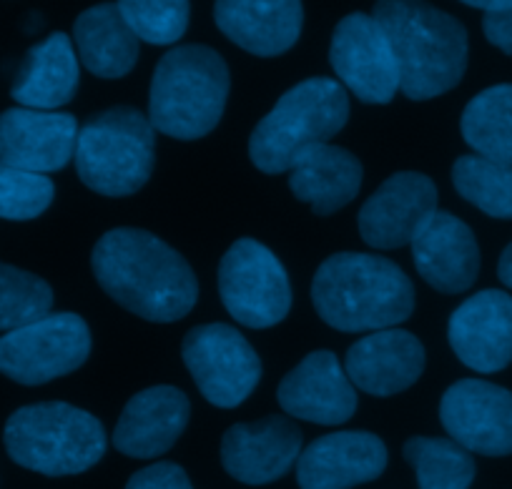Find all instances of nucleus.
I'll return each instance as SVG.
<instances>
[{
	"label": "nucleus",
	"instance_id": "6e6552de",
	"mask_svg": "<svg viewBox=\"0 0 512 489\" xmlns=\"http://www.w3.org/2000/svg\"><path fill=\"white\" fill-rule=\"evenodd\" d=\"M219 296L231 319L251 329L277 326L292 309L287 269L256 239H239L229 246L219 264Z\"/></svg>",
	"mask_w": 512,
	"mask_h": 489
},
{
	"label": "nucleus",
	"instance_id": "6ab92c4d",
	"mask_svg": "<svg viewBox=\"0 0 512 489\" xmlns=\"http://www.w3.org/2000/svg\"><path fill=\"white\" fill-rule=\"evenodd\" d=\"M387 467V447L377 434L334 432L314 439L297 459L302 489H352Z\"/></svg>",
	"mask_w": 512,
	"mask_h": 489
},
{
	"label": "nucleus",
	"instance_id": "9b49d317",
	"mask_svg": "<svg viewBox=\"0 0 512 489\" xmlns=\"http://www.w3.org/2000/svg\"><path fill=\"white\" fill-rule=\"evenodd\" d=\"M329 63L362 103H390L400 91V68L390 38L374 16L352 13L334 28Z\"/></svg>",
	"mask_w": 512,
	"mask_h": 489
},
{
	"label": "nucleus",
	"instance_id": "f03ea898",
	"mask_svg": "<svg viewBox=\"0 0 512 489\" xmlns=\"http://www.w3.org/2000/svg\"><path fill=\"white\" fill-rule=\"evenodd\" d=\"M312 301L322 321L337 332H379L410 319L415 286L390 259L342 251L317 269Z\"/></svg>",
	"mask_w": 512,
	"mask_h": 489
},
{
	"label": "nucleus",
	"instance_id": "cd10ccee",
	"mask_svg": "<svg viewBox=\"0 0 512 489\" xmlns=\"http://www.w3.org/2000/svg\"><path fill=\"white\" fill-rule=\"evenodd\" d=\"M457 194L492 219H512V166L485 156H460L452 166Z\"/></svg>",
	"mask_w": 512,
	"mask_h": 489
},
{
	"label": "nucleus",
	"instance_id": "ddd939ff",
	"mask_svg": "<svg viewBox=\"0 0 512 489\" xmlns=\"http://www.w3.org/2000/svg\"><path fill=\"white\" fill-rule=\"evenodd\" d=\"M437 211V186L430 176L402 171L384 181L359 209V236L372 249L412 244Z\"/></svg>",
	"mask_w": 512,
	"mask_h": 489
},
{
	"label": "nucleus",
	"instance_id": "4468645a",
	"mask_svg": "<svg viewBox=\"0 0 512 489\" xmlns=\"http://www.w3.org/2000/svg\"><path fill=\"white\" fill-rule=\"evenodd\" d=\"M76 138L78 123L71 113L23 106L0 113V163L31 174L66 169L76 153Z\"/></svg>",
	"mask_w": 512,
	"mask_h": 489
},
{
	"label": "nucleus",
	"instance_id": "39448f33",
	"mask_svg": "<svg viewBox=\"0 0 512 489\" xmlns=\"http://www.w3.org/2000/svg\"><path fill=\"white\" fill-rule=\"evenodd\" d=\"M73 158L78 179L91 191L111 199L131 196L154 174V126L139 108H106L78 128Z\"/></svg>",
	"mask_w": 512,
	"mask_h": 489
},
{
	"label": "nucleus",
	"instance_id": "a878e982",
	"mask_svg": "<svg viewBox=\"0 0 512 489\" xmlns=\"http://www.w3.org/2000/svg\"><path fill=\"white\" fill-rule=\"evenodd\" d=\"M460 128L477 156L512 166V83L477 93L462 111Z\"/></svg>",
	"mask_w": 512,
	"mask_h": 489
},
{
	"label": "nucleus",
	"instance_id": "f3484780",
	"mask_svg": "<svg viewBox=\"0 0 512 489\" xmlns=\"http://www.w3.org/2000/svg\"><path fill=\"white\" fill-rule=\"evenodd\" d=\"M277 399L289 417L324 427L344 424L357 412V389L327 349L307 354L282 379Z\"/></svg>",
	"mask_w": 512,
	"mask_h": 489
},
{
	"label": "nucleus",
	"instance_id": "bb28decb",
	"mask_svg": "<svg viewBox=\"0 0 512 489\" xmlns=\"http://www.w3.org/2000/svg\"><path fill=\"white\" fill-rule=\"evenodd\" d=\"M405 459L420 489H470L475 479V459L455 439L412 437L405 442Z\"/></svg>",
	"mask_w": 512,
	"mask_h": 489
},
{
	"label": "nucleus",
	"instance_id": "aec40b11",
	"mask_svg": "<svg viewBox=\"0 0 512 489\" xmlns=\"http://www.w3.org/2000/svg\"><path fill=\"white\" fill-rule=\"evenodd\" d=\"M191 402L176 387H149L134 394L123 407L113 429V447L126 457L156 459L166 454L184 434Z\"/></svg>",
	"mask_w": 512,
	"mask_h": 489
},
{
	"label": "nucleus",
	"instance_id": "5701e85b",
	"mask_svg": "<svg viewBox=\"0 0 512 489\" xmlns=\"http://www.w3.org/2000/svg\"><path fill=\"white\" fill-rule=\"evenodd\" d=\"M362 186V163L347 148L332 143L307 146L289 171V189L317 216L344 209Z\"/></svg>",
	"mask_w": 512,
	"mask_h": 489
},
{
	"label": "nucleus",
	"instance_id": "f257e3e1",
	"mask_svg": "<svg viewBox=\"0 0 512 489\" xmlns=\"http://www.w3.org/2000/svg\"><path fill=\"white\" fill-rule=\"evenodd\" d=\"M91 269L116 304L154 324L179 321L199 299L189 261L144 229H113L96 241Z\"/></svg>",
	"mask_w": 512,
	"mask_h": 489
},
{
	"label": "nucleus",
	"instance_id": "473e14b6",
	"mask_svg": "<svg viewBox=\"0 0 512 489\" xmlns=\"http://www.w3.org/2000/svg\"><path fill=\"white\" fill-rule=\"evenodd\" d=\"M482 31H485L487 41L502 53L512 56V8L502 13H485L482 18Z\"/></svg>",
	"mask_w": 512,
	"mask_h": 489
},
{
	"label": "nucleus",
	"instance_id": "2eb2a0df",
	"mask_svg": "<svg viewBox=\"0 0 512 489\" xmlns=\"http://www.w3.org/2000/svg\"><path fill=\"white\" fill-rule=\"evenodd\" d=\"M302 454V432L287 417L234 424L221 439V464L244 484H269L289 472Z\"/></svg>",
	"mask_w": 512,
	"mask_h": 489
},
{
	"label": "nucleus",
	"instance_id": "c85d7f7f",
	"mask_svg": "<svg viewBox=\"0 0 512 489\" xmlns=\"http://www.w3.org/2000/svg\"><path fill=\"white\" fill-rule=\"evenodd\" d=\"M53 289L36 274L0 261V332H13L51 314Z\"/></svg>",
	"mask_w": 512,
	"mask_h": 489
},
{
	"label": "nucleus",
	"instance_id": "f704fd0d",
	"mask_svg": "<svg viewBox=\"0 0 512 489\" xmlns=\"http://www.w3.org/2000/svg\"><path fill=\"white\" fill-rule=\"evenodd\" d=\"M497 276H500L502 284L512 289V244H507V249L502 251L500 264H497Z\"/></svg>",
	"mask_w": 512,
	"mask_h": 489
},
{
	"label": "nucleus",
	"instance_id": "b1692460",
	"mask_svg": "<svg viewBox=\"0 0 512 489\" xmlns=\"http://www.w3.org/2000/svg\"><path fill=\"white\" fill-rule=\"evenodd\" d=\"M78 58L66 33H53L33 46L13 81L11 96L23 108L56 111L78 91Z\"/></svg>",
	"mask_w": 512,
	"mask_h": 489
},
{
	"label": "nucleus",
	"instance_id": "412c9836",
	"mask_svg": "<svg viewBox=\"0 0 512 489\" xmlns=\"http://www.w3.org/2000/svg\"><path fill=\"white\" fill-rule=\"evenodd\" d=\"M410 246L417 274L442 294H462L480 274L475 234L447 211H435Z\"/></svg>",
	"mask_w": 512,
	"mask_h": 489
},
{
	"label": "nucleus",
	"instance_id": "9d476101",
	"mask_svg": "<svg viewBox=\"0 0 512 489\" xmlns=\"http://www.w3.org/2000/svg\"><path fill=\"white\" fill-rule=\"evenodd\" d=\"M181 357L206 402L221 409L246 402L262 379L259 354L229 324L194 326L181 344Z\"/></svg>",
	"mask_w": 512,
	"mask_h": 489
},
{
	"label": "nucleus",
	"instance_id": "2f4dec72",
	"mask_svg": "<svg viewBox=\"0 0 512 489\" xmlns=\"http://www.w3.org/2000/svg\"><path fill=\"white\" fill-rule=\"evenodd\" d=\"M126 489H194L184 469L174 462H156L139 469L128 479Z\"/></svg>",
	"mask_w": 512,
	"mask_h": 489
},
{
	"label": "nucleus",
	"instance_id": "393cba45",
	"mask_svg": "<svg viewBox=\"0 0 512 489\" xmlns=\"http://www.w3.org/2000/svg\"><path fill=\"white\" fill-rule=\"evenodd\" d=\"M78 61L98 78H123L139 61V36L131 31L116 3H101L76 18Z\"/></svg>",
	"mask_w": 512,
	"mask_h": 489
},
{
	"label": "nucleus",
	"instance_id": "f8f14e48",
	"mask_svg": "<svg viewBox=\"0 0 512 489\" xmlns=\"http://www.w3.org/2000/svg\"><path fill=\"white\" fill-rule=\"evenodd\" d=\"M442 427L467 452L512 454V392L482 379H460L440 402Z\"/></svg>",
	"mask_w": 512,
	"mask_h": 489
},
{
	"label": "nucleus",
	"instance_id": "7c9ffc66",
	"mask_svg": "<svg viewBox=\"0 0 512 489\" xmlns=\"http://www.w3.org/2000/svg\"><path fill=\"white\" fill-rule=\"evenodd\" d=\"M56 186L48 176L0 163V219L31 221L51 206Z\"/></svg>",
	"mask_w": 512,
	"mask_h": 489
},
{
	"label": "nucleus",
	"instance_id": "0eeeda50",
	"mask_svg": "<svg viewBox=\"0 0 512 489\" xmlns=\"http://www.w3.org/2000/svg\"><path fill=\"white\" fill-rule=\"evenodd\" d=\"M11 459L46 477L81 474L106 454V432L93 414L66 402L21 407L6 422Z\"/></svg>",
	"mask_w": 512,
	"mask_h": 489
},
{
	"label": "nucleus",
	"instance_id": "4be33fe9",
	"mask_svg": "<svg viewBox=\"0 0 512 489\" xmlns=\"http://www.w3.org/2000/svg\"><path fill=\"white\" fill-rule=\"evenodd\" d=\"M214 21L239 48L272 58L299 41L304 11L302 0H216Z\"/></svg>",
	"mask_w": 512,
	"mask_h": 489
},
{
	"label": "nucleus",
	"instance_id": "7ed1b4c3",
	"mask_svg": "<svg viewBox=\"0 0 512 489\" xmlns=\"http://www.w3.org/2000/svg\"><path fill=\"white\" fill-rule=\"evenodd\" d=\"M374 21L390 38L400 68V91L430 101L452 91L467 68V31L427 0H377Z\"/></svg>",
	"mask_w": 512,
	"mask_h": 489
},
{
	"label": "nucleus",
	"instance_id": "20e7f679",
	"mask_svg": "<svg viewBox=\"0 0 512 489\" xmlns=\"http://www.w3.org/2000/svg\"><path fill=\"white\" fill-rule=\"evenodd\" d=\"M229 86V68L214 48H171L151 78V126L176 141L209 136L224 116Z\"/></svg>",
	"mask_w": 512,
	"mask_h": 489
},
{
	"label": "nucleus",
	"instance_id": "423d86ee",
	"mask_svg": "<svg viewBox=\"0 0 512 489\" xmlns=\"http://www.w3.org/2000/svg\"><path fill=\"white\" fill-rule=\"evenodd\" d=\"M349 118V96L332 78H307L289 88L277 106L256 123L249 158L264 174L292 171L299 153L337 136Z\"/></svg>",
	"mask_w": 512,
	"mask_h": 489
},
{
	"label": "nucleus",
	"instance_id": "1a4fd4ad",
	"mask_svg": "<svg viewBox=\"0 0 512 489\" xmlns=\"http://www.w3.org/2000/svg\"><path fill=\"white\" fill-rule=\"evenodd\" d=\"M91 354V329L71 311L48 314L0 337V374L26 387L76 372Z\"/></svg>",
	"mask_w": 512,
	"mask_h": 489
},
{
	"label": "nucleus",
	"instance_id": "dca6fc26",
	"mask_svg": "<svg viewBox=\"0 0 512 489\" xmlns=\"http://www.w3.org/2000/svg\"><path fill=\"white\" fill-rule=\"evenodd\" d=\"M452 352L465 367L492 374L512 362V296L485 289L462 301L450 316Z\"/></svg>",
	"mask_w": 512,
	"mask_h": 489
},
{
	"label": "nucleus",
	"instance_id": "c756f323",
	"mask_svg": "<svg viewBox=\"0 0 512 489\" xmlns=\"http://www.w3.org/2000/svg\"><path fill=\"white\" fill-rule=\"evenodd\" d=\"M116 6L139 41L151 46H171L189 28V0H116Z\"/></svg>",
	"mask_w": 512,
	"mask_h": 489
},
{
	"label": "nucleus",
	"instance_id": "72a5a7b5",
	"mask_svg": "<svg viewBox=\"0 0 512 489\" xmlns=\"http://www.w3.org/2000/svg\"><path fill=\"white\" fill-rule=\"evenodd\" d=\"M462 3H467L472 8H480L485 13H502L512 8V0H462Z\"/></svg>",
	"mask_w": 512,
	"mask_h": 489
},
{
	"label": "nucleus",
	"instance_id": "a211bd4d",
	"mask_svg": "<svg viewBox=\"0 0 512 489\" xmlns=\"http://www.w3.org/2000/svg\"><path fill=\"white\" fill-rule=\"evenodd\" d=\"M344 372L354 389L392 397L410 389L425 372V347L405 329H379L349 347Z\"/></svg>",
	"mask_w": 512,
	"mask_h": 489
}]
</instances>
